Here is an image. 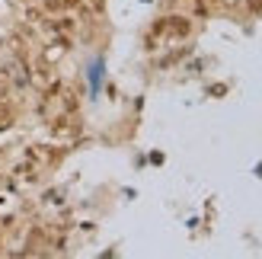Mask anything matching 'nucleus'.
<instances>
[{
    "label": "nucleus",
    "instance_id": "obj_1",
    "mask_svg": "<svg viewBox=\"0 0 262 259\" xmlns=\"http://www.w3.org/2000/svg\"><path fill=\"white\" fill-rule=\"evenodd\" d=\"M64 51H68V38H55V42L45 48V61H48V64H55V61L64 55Z\"/></svg>",
    "mask_w": 262,
    "mask_h": 259
}]
</instances>
